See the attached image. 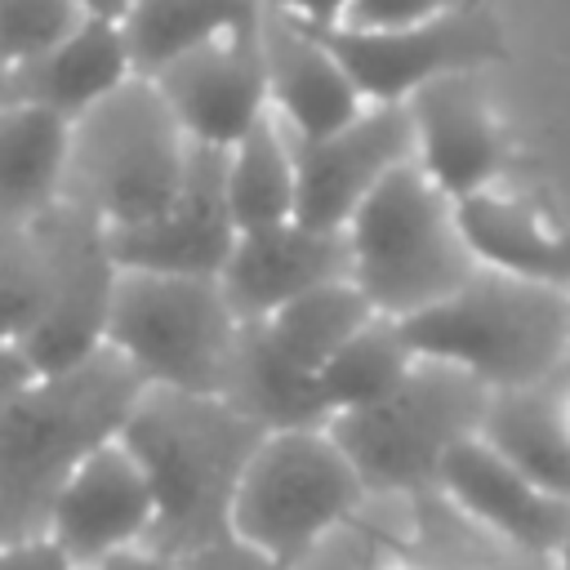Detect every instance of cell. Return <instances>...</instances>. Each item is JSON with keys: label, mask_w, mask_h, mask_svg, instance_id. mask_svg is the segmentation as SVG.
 I'll return each mask as SVG.
<instances>
[{"label": "cell", "mask_w": 570, "mask_h": 570, "mask_svg": "<svg viewBox=\"0 0 570 570\" xmlns=\"http://www.w3.org/2000/svg\"><path fill=\"white\" fill-rule=\"evenodd\" d=\"M142 379L98 347L85 361L36 370L0 396V539L40 534L67 476L120 436Z\"/></svg>", "instance_id": "6da1fadb"}, {"label": "cell", "mask_w": 570, "mask_h": 570, "mask_svg": "<svg viewBox=\"0 0 570 570\" xmlns=\"http://www.w3.org/2000/svg\"><path fill=\"white\" fill-rule=\"evenodd\" d=\"M267 432L218 392L142 387L120 441L134 450L151 499V548L187 557L232 534L236 485Z\"/></svg>", "instance_id": "7a4b0ae2"}, {"label": "cell", "mask_w": 570, "mask_h": 570, "mask_svg": "<svg viewBox=\"0 0 570 570\" xmlns=\"http://www.w3.org/2000/svg\"><path fill=\"white\" fill-rule=\"evenodd\" d=\"M419 356L450 361L490 392L543 383L570 365V289L476 267L454 294L401 321Z\"/></svg>", "instance_id": "3957f363"}, {"label": "cell", "mask_w": 570, "mask_h": 570, "mask_svg": "<svg viewBox=\"0 0 570 570\" xmlns=\"http://www.w3.org/2000/svg\"><path fill=\"white\" fill-rule=\"evenodd\" d=\"M191 138L174 120L151 76H129L107 98L71 116L62 200L111 227H134L174 205Z\"/></svg>", "instance_id": "277c9868"}, {"label": "cell", "mask_w": 570, "mask_h": 570, "mask_svg": "<svg viewBox=\"0 0 570 570\" xmlns=\"http://www.w3.org/2000/svg\"><path fill=\"white\" fill-rule=\"evenodd\" d=\"M352 281L383 316H414L454 294L481 263L463 236L459 205L419 160L396 165L347 218Z\"/></svg>", "instance_id": "5b68a950"}, {"label": "cell", "mask_w": 570, "mask_h": 570, "mask_svg": "<svg viewBox=\"0 0 570 570\" xmlns=\"http://www.w3.org/2000/svg\"><path fill=\"white\" fill-rule=\"evenodd\" d=\"M490 396L494 392L468 370L419 356L383 401L334 414L330 436L356 463L370 494L436 490L445 454L481 432Z\"/></svg>", "instance_id": "8992f818"}, {"label": "cell", "mask_w": 570, "mask_h": 570, "mask_svg": "<svg viewBox=\"0 0 570 570\" xmlns=\"http://www.w3.org/2000/svg\"><path fill=\"white\" fill-rule=\"evenodd\" d=\"M240 316L218 276L120 267L107 347L147 383L178 392H218Z\"/></svg>", "instance_id": "52a82bcc"}, {"label": "cell", "mask_w": 570, "mask_h": 570, "mask_svg": "<svg viewBox=\"0 0 570 570\" xmlns=\"http://www.w3.org/2000/svg\"><path fill=\"white\" fill-rule=\"evenodd\" d=\"M289 570H557L552 557L508 543L463 517L441 490L370 494Z\"/></svg>", "instance_id": "ba28073f"}, {"label": "cell", "mask_w": 570, "mask_h": 570, "mask_svg": "<svg viewBox=\"0 0 570 570\" xmlns=\"http://www.w3.org/2000/svg\"><path fill=\"white\" fill-rule=\"evenodd\" d=\"M365 499L370 485L330 428L267 432L236 485L232 534L289 566L321 534L361 512Z\"/></svg>", "instance_id": "9c48e42d"}, {"label": "cell", "mask_w": 570, "mask_h": 570, "mask_svg": "<svg viewBox=\"0 0 570 570\" xmlns=\"http://www.w3.org/2000/svg\"><path fill=\"white\" fill-rule=\"evenodd\" d=\"M36 240L45 254V303L18 347L31 370H58L107 347V312L120 263L107 227L67 200L36 218Z\"/></svg>", "instance_id": "30bf717a"}, {"label": "cell", "mask_w": 570, "mask_h": 570, "mask_svg": "<svg viewBox=\"0 0 570 570\" xmlns=\"http://www.w3.org/2000/svg\"><path fill=\"white\" fill-rule=\"evenodd\" d=\"M312 27V22H307ZM347 67L365 102H405L419 85L450 71H481L508 58L490 4H454L405 27H312Z\"/></svg>", "instance_id": "8fae6325"}, {"label": "cell", "mask_w": 570, "mask_h": 570, "mask_svg": "<svg viewBox=\"0 0 570 570\" xmlns=\"http://www.w3.org/2000/svg\"><path fill=\"white\" fill-rule=\"evenodd\" d=\"M405 160H414L405 102H365L347 125L321 138H294V218L343 232L356 205Z\"/></svg>", "instance_id": "7c38bea8"}, {"label": "cell", "mask_w": 570, "mask_h": 570, "mask_svg": "<svg viewBox=\"0 0 570 570\" xmlns=\"http://www.w3.org/2000/svg\"><path fill=\"white\" fill-rule=\"evenodd\" d=\"M240 227L227 205V147L191 142L183 187L169 209H160L147 223L111 227V254L120 267H147V272H196L218 276Z\"/></svg>", "instance_id": "4fadbf2b"}, {"label": "cell", "mask_w": 570, "mask_h": 570, "mask_svg": "<svg viewBox=\"0 0 570 570\" xmlns=\"http://www.w3.org/2000/svg\"><path fill=\"white\" fill-rule=\"evenodd\" d=\"M156 525V499L151 485L134 459V450L111 436L102 441L58 490L45 534L80 566H98L125 548L151 543Z\"/></svg>", "instance_id": "5bb4252c"}, {"label": "cell", "mask_w": 570, "mask_h": 570, "mask_svg": "<svg viewBox=\"0 0 570 570\" xmlns=\"http://www.w3.org/2000/svg\"><path fill=\"white\" fill-rule=\"evenodd\" d=\"M258 22L196 45L151 76L191 142L232 147L267 111V62Z\"/></svg>", "instance_id": "9a60e30c"}, {"label": "cell", "mask_w": 570, "mask_h": 570, "mask_svg": "<svg viewBox=\"0 0 570 570\" xmlns=\"http://www.w3.org/2000/svg\"><path fill=\"white\" fill-rule=\"evenodd\" d=\"M414 160L454 200L499 183L508 165V138L485 102L476 71H450L419 85L410 98Z\"/></svg>", "instance_id": "2e32d148"}, {"label": "cell", "mask_w": 570, "mask_h": 570, "mask_svg": "<svg viewBox=\"0 0 570 570\" xmlns=\"http://www.w3.org/2000/svg\"><path fill=\"white\" fill-rule=\"evenodd\" d=\"M436 490L476 525L539 557H552L570 534V499L539 485L508 454H499L481 432L445 454Z\"/></svg>", "instance_id": "e0dca14e"}, {"label": "cell", "mask_w": 570, "mask_h": 570, "mask_svg": "<svg viewBox=\"0 0 570 570\" xmlns=\"http://www.w3.org/2000/svg\"><path fill=\"white\" fill-rule=\"evenodd\" d=\"M343 276H352L347 236L330 227H312L303 218L245 227L218 272L227 303L236 307L240 321L272 316L289 298Z\"/></svg>", "instance_id": "ac0fdd59"}, {"label": "cell", "mask_w": 570, "mask_h": 570, "mask_svg": "<svg viewBox=\"0 0 570 570\" xmlns=\"http://www.w3.org/2000/svg\"><path fill=\"white\" fill-rule=\"evenodd\" d=\"M258 36L267 62V107L294 138H321L361 116V89L307 22L267 4Z\"/></svg>", "instance_id": "d6986e66"}, {"label": "cell", "mask_w": 570, "mask_h": 570, "mask_svg": "<svg viewBox=\"0 0 570 570\" xmlns=\"http://www.w3.org/2000/svg\"><path fill=\"white\" fill-rule=\"evenodd\" d=\"M218 396L232 401L263 432L285 428H330L334 410L321 392V374L298 365L263 321H240Z\"/></svg>", "instance_id": "ffe728a7"}, {"label": "cell", "mask_w": 570, "mask_h": 570, "mask_svg": "<svg viewBox=\"0 0 570 570\" xmlns=\"http://www.w3.org/2000/svg\"><path fill=\"white\" fill-rule=\"evenodd\" d=\"M129 76H134V58L116 18H85L71 36H62L40 58L9 67L13 98L49 107L67 120L94 107L98 98H107Z\"/></svg>", "instance_id": "44dd1931"}, {"label": "cell", "mask_w": 570, "mask_h": 570, "mask_svg": "<svg viewBox=\"0 0 570 570\" xmlns=\"http://www.w3.org/2000/svg\"><path fill=\"white\" fill-rule=\"evenodd\" d=\"M454 205H459L463 236L481 267L570 289V232L566 227H552L534 205L499 187L472 191Z\"/></svg>", "instance_id": "7402d4cb"}, {"label": "cell", "mask_w": 570, "mask_h": 570, "mask_svg": "<svg viewBox=\"0 0 570 570\" xmlns=\"http://www.w3.org/2000/svg\"><path fill=\"white\" fill-rule=\"evenodd\" d=\"M67 129L71 120L49 107L22 98L0 102V227L36 223L62 200Z\"/></svg>", "instance_id": "603a6c76"}, {"label": "cell", "mask_w": 570, "mask_h": 570, "mask_svg": "<svg viewBox=\"0 0 570 570\" xmlns=\"http://www.w3.org/2000/svg\"><path fill=\"white\" fill-rule=\"evenodd\" d=\"M481 436L539 485L570 499V428L557 405V374L530 387L494 392Z\"/></svg>", "instance_id": "cb8c5ba5"}, {"label": "cell", "mask_w": 570, "mask_h": 570, "mask_svg": "<svg viewBox=\"0 0 570 570\" xmlns=\"http://www.w3.org/2000/svg\"><path fill=\"white\" fill-rule=\"evenodd\" d=\"M267 0H134L120 18L138 76H156L165 62L209 45L227 31L254 27Z\"/></svg>", "instance_id": "d4e9b609"}, {"label": "cell", "mask_w": 570, "mask_h": 570, "mask_svg": "<svg viewBox=\"0 0 570 570\" xmlns=\"http://www.w3.org/2000/svg\"><path fill=\"white\" fill-rule=\"evenodd\" d=\"M294 134L267 107L232 147H227V205L236 227H267L294 218Z\"/></svg>", "instance_id": "484cf974"}, {"label": "cell", "mask_w": 570, "mask_h": 570, "mask_svg": "<svg viewBox=\"0 0 570 570\" xmlns=\"http://www.w3.org/2000/svg\"><path fill=\"white\" fill-rule=\"evenodd\" d=\"M419 352L410 347L405 330L396 316L374 312L325 365H321V392L330 401L334 414L343 410H361L383 401L392 387H401V379L414 370Z\"/></svg>", "instance_id": "4316f807"}, {"label": "cell", "mask_w": 570, "mask_h": 570, "mask_svg": "<svg viewBox=\"0 0 570 570\" xmlns=\"http://www.w3.org/2000/svg\"><path fill=\"white\" fill-rule=\"evenodd\" d=\"M374 316L370 298L361 294V285L352 276L343 281H325L298 298H289L285 307H276L272 316H258L267 325V334L307 370L321 374V365Z\"/></svg>", "instance_id": "83f0119b"}, {"label": "cell", "mask_w": 570, "mask_h": 570, "mask_svg": "<svg viewBox=\"0 0 570 570\" xmlns=\"http://www.w3.org/2000/svg\"><path fill=\"white\" fill-rule=\"evenodd\" d=\"M45 303V254L36 223L0 227V338L22 343Z\"/></svg>", "instance_id": "f1b7e54d"}, {"label": "cell", "mask_w": 570, "mask_h": 570, "mask_svg": "<svg viewBox=\"0 0 570 570\" xmlns=\"http://www.w3.org/2000/svg\"><path fill=\"white\" fill-rule=\"evenodd\" d=\"M85 22L76 0H0V67H22Z\"/></svg>", "instance_id": "f546056e"}, {"label": "cell", "mask_w": 570, "mask_h": 570, "mask_svg": "<svg viewBox=\"0 0 570 570\" xmlns=\"http://www.w3.org/2000/svg\"><path fill=\"white\" fill-rule=\"evenodd\" d=\"M454 4H468V0H352L338 27H405V22L436 18Z\"/></svg>", "instance_id": "4dcf8cb0"}, {"label": "cell", "mask_w": 570, "mask_h": 570, "mask_svg": "<svg viewBox=\"0 0 570 570\" xmlns=\"http://www.w3.org/2000/svg\"><path fill=\"white\" fill-rule=\"evenodd\" d=\"M178 566H183V570H289L285 561H276V557L249 548V543L236 539V534H227V539H218V543H205V548L187 552Z\"/></svg>", "instance_id": "1f68e13d"}, {"label": "cell", "mask_w": 570, "mask_h": 570, "mask_svg": "<svg viewBox=\"0 0 570 570\" xmlns=\"http://www.w3.org/2000/svg\"><path fill=\"white\" fill-rule=\"evenodd\" d=\"M0 570H80L45 530L22 539H0Z\"/></svg>", "instance_id": "d6a6232c"}, {"label": "cell", "mask_w": 570, "mask_h": 570, "mask_svg": "<svg viewBox=\"0 0 570 570\" xmlns=\"http://www.w3.org/2000/svg\"><path fill=\"white\" fill-rule=\"evenodd\" d=\"M272 9L298 18V22H312V27H338L347 18V4L352 0H267Z\"/></svg>", "instance_id": "836d02e7"}, {"label": "cell", "mask_w": 570, "mask_h": 570, "mask_svg": "<svg viewBox=\"0 0 570 570\" xmlns=\"http://www.w3.org/2000/svg\"><path fill=\"white\" fill-rule=\"evenodd\" d=\"M89 570H183V566H178V557L142 543V548H125V552H116V557H107V561H98Z\"/></svg>", "instance_id": "e575fe53"}, {"label": "cell", "mask_w": 570, "mask_h": 570, "mask_svg": "<svg viewBox=\"0 0 570 570\" xmlns=\"http://www.w3.org/2000/svg\"><path fill=\"white\" fill-rule=\"evenodd\" d=\"M36 370H31V361L22 356V347L13 343V338H0V396L4 392H13L18 383H27Z\"/></svg>", "instance_id": "d590c367"}, {"label": "cell", "mask_w": 570, "mask_h": 570, "mask_svg": "<svg viewBox=\"0 0 570 570\" xmlns=\"http://www.w3.org/2000/svg\"><path fill=\"white\" fill-rule=\"evenodd\" d=\"M76 4H80L85 18H116V22H120L134 0H76Z\"/></svg>", "instance_id": "8d00e7d4"}, {"label": "cell", "mask_w": 570, "mask_h": 570, "mask_svg": "<svg viewBox=\"0 0 570 570\" xmlns=\"http://www.w3.org/2000/svg\"><path fill=\"white\" fill-rule=\"evenodd\" d=\"M557 405H561V419H566V428H570V365L557 374Z\"/></svg>", "instance_id": "74e56055"}, {"label": "cell", "mask_w": 570, "mask_h": 570, "mask_svg": "<svg viewBox=\"0 0 570 570\" xmlns=\"http://www.w3.org/2000/svg\"><path fill=\"white\" fill-rule=\"evenodd\" d=\"M552 566H557V570H570V534H566V543L552 552Z\"/></svg>", "instance_id": "f35d334b"}, {"label": "cell", "mask_w": 570, "mask_h": 570, "mask_svg": "<svg viewBox=\"0 0 570 570\" xmlns=\"http://www.w3.org/2000/svg\"><path fill=\"white\" fill-rule=\"evenodd\" d=\"M468 4H490V0H468Z\"/></svg>", "instance_id": "ab89813d"}]
</instances>
